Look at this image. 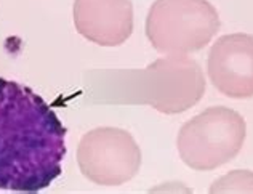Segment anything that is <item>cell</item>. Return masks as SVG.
I'll use <instances>...</instances> for the list:
<instances>
[{
    "instance_id": "6da1fadb",
    "label": "cell",
    "mask_w": 253,
    "mask_h": 194,
    "mask_svg": "<svg viewBox=\"0 0 253 194\" xmlns=\"http://www.w3.org/2000/svg\"><path fill=\"white\" fill-rule=\"evenodd\" d=\"M66 129L29 87L0 77V190L42 191L61 175Z\"/></svg>"
},
{
    "instance_id": "7a4b0ae2",
    "label": "cell",
    "mask_w": 253,
    "mask_h": 194,
    "mask_svg": "<svg viewBox=\"0 0 253 194\" xmlns=\"http://www.w3.org/2000/svg\"><path fill=\"white\" fill-rule=\"evenodd\" d=\"M218 29V11L209 0H156L146 18L151 45L167 56L202 50Z\"/></svg>"
},
{
    "instance_id": "3957f363",
    "label": "cell",
    "mask_w": 253,
    "mask_h": 194,
    "mask_svg": "<svg viewBox=\"0 0 253 194\" xmlns=\"http://www.w3.org/2000/svg\"><path fill=\"white\" fill-rule=\"evenodd\" d=\"M247 124L237 111L213 106L188 120L176 138L178 154L194 170L218 169L241 152Z\"/></svg>"
},
{
    "instance_id": "277c9868",
    "label": "cell",
    "mask_w": 253,
    "mask_h": 194,
    "mask_svg": "<svg viewBox=\"0 0 253 194\" xmlns=\"http://www.w3.org/2000/svg\"><path fill=\"white\" fill-rule=\"evenodd\" d=\"M77 162L90 182L101 186H121L139 172L141 149L126 130L99 127L82 137Z\"/></svg>"
},
{
    "instance_id": "5b68a950",
    "label": "cell",
    "mask_w": 253,
    "mask_h": 194,
    "mask_svg": "<svg viewBox=\"0 0 253 194\" xmlns=\"http://www.w3.org/2000/svg\"><path fill=\"white\" fill-rule=\"evenodd\" d=\"M213 87L236 99L253 97V36L236 32L213 44L207 63Z\"/></svg>"
},
{
    "instance_id": "8992f818",
    "label": "cell",
    "mask_w": 253,
    "mask_h": 194,
    "mask_svg": "<svg viewBox=\"0 0 253 194\" xmlns=\"http://www.w3.org/2000/svg\"><path fill=\"white\" fill-rule=\"evenodd\" d=\"M152 74V106L162 112H183L201 99L205 90L202 71L186 56H165L148 68Z\"/></svg>"
},
{
    "instance_id": "52a82bcc",
    "label": "cell",
    "mask_w": 253,
    "mask_h": 194,
    "mask_svg": "<svg viewBox=\"0 0 253 194\" xmlns=\"http://www.w3.org/2000/svg\"><path fill=\"white\" fill-rule=\"evenodd\" d=\"M74 24L90 42L119 47L133 32V5L130 0H76Z\"/></svg>"
},
{
    "instance_id": "ba28073f",
    "label": "cell",
    "mask_w": 253,
    "mask_h": 194,
    "mask_svg": "<svg viewBox=\"0 0 253 194\" xmlns=\"http://www.w3.org/2000/svg\"><path fill=\"white\" fill-rule=\"evenodd\" d=\"M210 193H253V172L232 170L210 186Z\"/></svg>"
}]
</instances>
